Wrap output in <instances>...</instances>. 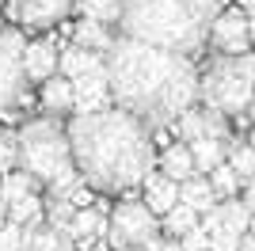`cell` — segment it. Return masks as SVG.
<instances>
[{"label": "cell", "mask_w": 255, "mask_h": 251, "mask_svg": "<svg viewBox=\"0 0 255 251\" xmlns=\"http://www.w3.org/2000/svg\"><path fill=\"white\" fill-rule=\"evenodd\" d=\"M103 73L111 103L133 118L164 129L198 99V69L187 53L164 50L141 38H115L103 53Z\"/></svg>", "instance_id": "1"}, {"label": "cell", "mask_w": 255, "mask_h": 251, "mask_svg": "<svg viewBox=\"0 0 255 251\" xmlns=\"http://www.w3.org/2000/svg\"><path fill=\"white\" fill-rule=\"evenodd\" d=\"M73 167L92 190L126 194L137 190L152 167V129L122 107H99L65 126Z\"/></svg>", "instance_id": "2"}, {"label": "cell", "mask_w": 255, "mask_h": 251, "mask_svg": "<svg viewBox=\"0 0 255 251\" xmlns=\"http://www.w3.org/2000/svg\"><path fill=\"white\" fill-rule=\"evenodd\" d=\"M221 0H122L118 27L129 38L152 42L175 53H198Z\"/></svg>", "instance_id": "3"}, {"label": "cell", "mask_w": 255, "mask_h": 251, "mask_svg": "<svg viewBox=\"0 0 255 251\" xmlns=\"http://www.w3.org/2000/svg\"><path fill=\"white\" fill-rule=\"evenodd\" d=\"M252 76L255 61L252 53H221L217 61L206 65V73H198V95L202 103L221 111L225 118H248L252 111Z\"/></svg>", "instance_id": "4"}, {"label": "cell", "mask_w": 255, "mask_h": 251, "mask_svg": "<svg viewBox=\"0 0 255 251\" xmlns=\"http://www.w3.org/2000/svg\"><path fill=\"white\" fill-rule=\"evenodd\" d=\"M15 164H19L27 175H34V183H50L61 167L73 164L69 133H65V126L57 122V115L23 122V129L15 133Z\"/></svg>", "instance_id": "5"}, {"label": "cell", "mask_w": 255, "mask_h": 251, "mask_svg": "<svg viewBox=\"0 0 255 251\" xmlns=\"http://www.w3.org/2000/svg\"><path fill=\"white\" fill-rule=\"evenodd\" d=\"M160 232V221L141 198H126L111 209L107 221V244L115 251H145L149 240Z\"/></svg>", "instance_id": "6"}, {"label": "cell", "mask_w": 255, "mask_h": 251, "mask_svg": "<svg viewBox=\"0 0 255 251\" xmlns=\"http://www.w3.org/2000/svg\"><path fill=\"white\" fill-rule=\"evenodd\" d=\"M23 34L0 27V111L23 103L27 76H23Z\"/></svg>", "instance_id": "7"}, {"label": "cell", "mask_w": 255, "mask_h": 251, "mask_svg": "<svg viewBox=\"0 0 255 251\" xmlns=\"http://www.w3.org/2000/svg\"><path fill=\"white\" fill-rule=\"evenodd\" d=\"M206 42H213L217 53H244L252 46V27H248V11L244 8H229L210 19V31H206Z\"/></svg>", "instance_id": "8"}, {"label": "cell", "mask_w": 255, "mask_h": 251, "mask_svg": "<svg viewBox=\"0 0 255 251\" xmlns=\"http://www.w3.org/2000/svg\"><path fill=\"white\" fill-rule=\"evenodd\" d=\"M73 0H11V19H19L23 27H57L69 15Z\"/></svg>", "instance_id": "9"}, {"label": "cell", "mask_w": 255, "mask_h": 251, "mask_svg": "<svg viewBox=\"0 0 255 251\" xmlns=\"http://www.w3.org/2000/svg\"><path fill=\"white\" fill-rule=\"evenodd\" d=\"M73 107H76V115L111 107V88H107V73L103 69H92V73H84V76H73Z\"/></svg>", "instance_id": "10"}, {"label": "cell", "mask_w": 255, "mask_h": 251, "mask_svg": "<svg viewBox=\"0 0 255 251\" xmlns=\"http://www.w3.org/2000/svg\"><path fill=\"white\" fill-rule=\"evenodd\" d=\"M57 42L53 38H38V42H23V76L31 80H46L50 73H57Z\"/></svg>", "instance_id": "11"}, {"label": "cell", "mask_w": 255, "mask_h": 251, "mask_svg": "<svg viewBox=\"0 0 255 251\" xmlns=\"http://www.w3.org/2000/svg\"><path fill=\"white\" fill-rule=\"evenodd\" d=\"M141 183H145V198H141V202H145L156 217H160V213H168V209L179 202V183H175V179H168L164 171H156V167H149Z\"/></svg>", "instance_id": "12"}, {"label": "cell", "mask_w": 255, "mask_h": 251, "mask_svg": "<svg viewBox=\"0 0 255 251\" xmlns=\"http://www.w3.org/2000/svg\"><path fill=\"white\" fill-rule=\"evenodd\" d=\"M65 232H69V240H73V244L92 248V244L107 240V221H103V213H96L92 206H84V209H73V217H69Z\"/></svg>", "instance_id": "13"}, {"label": "cell", "mask_w": 255, "mask_h": 251, "mask_svg": "<svg viewBox=\"0 0 255 251\" xmlns=\"http://www.w3.org/2000/svg\"><path fill=\"white\" fill-rule=\"evenodd\" d=\"M57 69H61V76H84L92 73V69H103V53L96 50H84V46H65V50H57Z\"/></svg>", "instance_id": "14"}, {"label": "cell", "mask_w": 255, "mask_h": 251, "mask_svg": "<svg viewBox=\"0 0 255 251\" xmlns=\"http://www.w3.org/2000/svg\"><path fill=\"white\" fill-rule=\"evenodd\" d=\"M42 111L46 115H65L73 111V80L69 76H46L42 84Z\"/></svg>", "instance_id": "15"}, {"label": "cell", "mask_w": 255, "mask_h": 251, "mask_svg": "<svg viewBox=\"0 0 255 251\" xmlns=\"http://www.w3.org/2000/svg\"><path fill=\"white\" fill-rule=\"evenodd\" d=\"M179 202H183V206H191L194 213H206V209L217 206V194H213V187H210V179H206V175H191V179H183V183H179Z\"/></svg>", "instance_id": "16"}, {"label": "cell", "mask_w": 255, "mask_h": 251, "mask_svg": "<svg viewBox=\"0 0 255 251\" xmlns=\"http://www.w3.org/2000/svg\"><path fill=\"white\" fill-rule=\"evenodd\" d=\"M73 42L76 46H84V50H96V53H107V46L115 42L111 27L107 23H96V19H80L73 27Z\"/></svg>", "instance_id": "17"}, {"label": "cell", "mask_w": 255, "mask_h": 251, "mask_svg": "<svg viewBox=\"0 0 255 251\" xmlns=\"http://www.w3.org/2000/svg\"><path fill=\"white\" fill-rule=\"evenodd\" d=\"M160 171H164L168 179H175V183L198 175V171H194V160H191V148H187V145H168V148H164V156H160Z\"/></svg>", "instance_id": "18"}, {"label": "cell", "mask_w": 255, "mask_h": 251, "mask_svg": "<svg viewBox=\"0 0 255 251\" xmlns=\"http://www.w3.org/2000/svg\"><path fill=\"white\" fill-rule=\"evenodd\" d=\"M225 145H229V141H217V137H198V141H187L191 160H194V171H198V175H206L217 160H225Z\"/></svg>", "instance_id": "19"}, {"label": "cell", "mask_w": 255, "mask_h": 251, "mask_svg": "<svg viewBox=\"0 0 255 251\" xmlns=\"http://www.w3.org/2000/svg\"><path fill=\"white\" fill-rule=\"evenodd\" d=\"M76 8H80L84 19H96V23L115 27L118 15H122V0H76Z\"/></svg>", "instance_id": "20"}, {"label": "cell", "mask_w": 255, "mask_h": 251, "mask_svg": "<svg viewBox=\"0 0 255 251\" xmlns=\"http://www.w3.org/2000/svg\"><path fill=\"white\" fill-rule=\"evenodd\" d=\"M225 152H229V167L236 171V179H240V187H248L255 175V156H252V145H244V141H233V145H225Z\"/></svg>", "instance_id": "21"}, {"label": "cell", "mask_w": 255, "mask_h": 251, "mask_svg": "<svg viewBox=\"0 0 255 251\" xmlns=\"http://www.w3.org/2000/svg\"><path fill=\"white\" fill-rule=\"evenodd\" d=\"M160 221H164V236H175V240H179L187 229H194V225H198V213H194L191 206L175 202L168 213H160Z\"/></svg>", "instance_id": "22"}, {"label": "cell", "mask_w": 255, "mask_h": 251, "mask_svg": "<svg viewBox=\"0 0 255 251\" xmlns=\"http://www.w3.org/2000/svg\"><path fill=\"white\" fill-rule=\"evenodd\" d=\"M206 179H210V187L217 198H233L236 190H240V179H236V171L229 167V160H217V164L206 171Z\"/></svg>", "instance_id": "23"}, {"label": "cell", "mask_w": 255, "mask_h": 251, "mask_svg": "<svg viewBox=\"0 0 255 251\" xmlns=\"http://www.w3.org/2000/svg\"><path fill=\"white\" fill-rule=\"evenodd\" d=\"M4 213H8L11 221H19V225H27V221H38V217H42V194H38V190H27L23 198L8 202V206H4Z\"/></svg>", "instance_id": "24"}, {"label": "cell", "mask_w": 255, "mask_h": 251, "mask_svg": "<svg viewBox=\"0 0 255 251\" xmlns=\"http://www.w3.org/2000/svg\"><path fill=\"white\" fill-rule=\"evenodd\" d=\"M0 251H23V225L19 221L4 217V225H0Z\"/></svg>", "instance_id": "25"}, {"label": "cell", "mask_w": 255, "mask_h": 251, "mask_svg": "<svg viewBox=\"0 0 255 251\" xmlns=\"http://www.w3.org/2000/svg\"><path fill=\"white\" fill-rule=\"evenodd\" d=\"M15 167V133H0V175Z\"/></svg>", "instance_id": "26"}, {"label": "cell", "mask_w": 255, "mask_h": 251, "mask_svg": "<svg viewBox=\"0 0 255 251\" xmlns=\"http://www.w3.org/2000/svg\"><path fill=\"white\" fill-rule=\"evenodd\" d=\"M145 251H183V244L175 240V236H160V232H156V236L149 240V248H145Z\"/></svg>", "instance_id": "27"}, {"label": "cell", "mask_w": 255, "mask_h": 251, "mask_svg": "<svg viewBox=\"0 0 255 251\" xmlns=\"http://www.w3.org/2000/svg\"><path fill=\"white\" fill-rule=\"evenodd\" d=\"M236 251H255V240H252V232H240V240H236Z\"/></svg>", "instance_id": "28"}, {"label": "cell", "mask_w": 255, "mask_h": 251, "mask_svg": "<svg viewBox=\"0 0 255 251\" xmlns=\"http://www.w3.org/2000/svg\"><path fill=\"white\" fill-rule=\"evenodd\" d=\"M4 217H8V213H4V206H0V225H4Z\"/></svg>", "instance_id": "29"}, {"label": "cell", "mask_w": 255, "mask_h": 251, "mask_svg": "<svg viewBox=\"0 0 255 251\" xmlns=\"http://www.w3.org/2000/svg\"><path fill=\"white\" fill-rule=\"evenodd\" d=\"M0 27H4V23H0Z\"/></svg>", "instance_id": "30"}]
</instances>
